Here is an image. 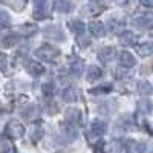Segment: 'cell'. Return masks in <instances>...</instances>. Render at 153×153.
<instances>
[{
    "label": "cell",
    "instance_id": "21",
    "mask_svg": "<svg viewBox=\"0 0 153 153\" xmlns=\"http://www.w3.org/2000/svg\"><path fill=\"white\" fill-rule=\"evenodd\" d=\"M71 72L75 75V76H80L83 74V69H84V61L83 60H74L71 63Z\"/></svg>",
    "mask_w": 153,
    "mask_h": 153
},
{
    "label": "cell",
    "instance_id": "27",
    "mask_svg": "<svg viewBox=\"0 0 153 153\" xmlns=\"http://www.w3.org/2000/svg\"><path fill=\"white\" fill-rule=\"evenodd\" d=\"M42 91H43V94H45L46 97H54V94H55V86H54L52 83H46V84H43Z\"/></svg>",
    "mask_w": 153,
    "mask_h": 153
},
{
    "label": "cell",
    "instance_id": "8",
    "mask_svg": "<svg viewBox=\"0 0 153 153\" xmlns=\"http://www.w3.org/2000/svg\"><path fill=\"white\" fill-rule=\"evenodd\" d=\"M120 65L123 68H133L136 65V58L129 52V51H123L120 54Z\"/></svg>",
    "mask_w": 153,
    "mask_h": 153
},
{
    "label": "cell",
    "instance_id": "7",
    "mask_svg": "<svg viewBox=\"0 0 153 153\" xmlns=\"http://www.w3.org/2000/svg\"><path fill=\"white\" fill-rule=\"evenodd\" d=\"M115 55H117V52H115V49L113 48H103L98 52V60L101 61V63H110V61H113V58H115Z\"/></svg>",
    "mask_w": 153,
    "mask_h": 153
},
{
    "label": "cell",
    "instance_id": "20",
    "mask_svg": "<svg viewBox=\"0 0 153 153\" xmlns=\"http://www.w3.org/2000/svg\"><path fill=\"white\" fill-rule=\"evenodd\" d=\"M68 25H69L71 31H72L74 34H76V35H81V34L84 32V29H86L84 23H83L81 20H72V22H69Z\"/></svg>",
    "mask_w": 153,
    "mask_h": 153
},
{
    "label": "cell",
    "instance_id": "34",
    "mask_svg": "<svg viewBox=\"0 0 153 153\" xmlns=\"http://www.w3.org/2000/svg\"><path fill=\"white\" fill-rule=\"evenodd\" d=\"M143 6H153V2H146V0H141Z\"/></svg>",
    "mask_w": 153,
    "mask_h": 153
},
{
    "label": "cell",
    "instance_id": "23",
    "mask_svg": "<svg viewBox=\"0 0 153 153\" xmlns=\"http://www.w3.org/2000/svg\"><path fill=\"white\" fill-rule=\"evenodd\" d=\"M112 91V84L107 83V84H101V86H97L94 89H91V94L94 95H101V94H109Z\"/></svg>",
    "mask_w": 153,
    "mask_h": 153
},
{
    "label": "cell",
    "instance_id": "4",
    "mask_svg": "<svg viewBox=\"0 0 153 153\" xmlns=\"http://www.w3.org/2000/svg\"><path fill=\"white\" fill-rule=\"evenodd\" d=\"M43 34H45V37L51 38V40L65 42V32H63V29L60 26H57V25H49V26H46Z\"/></svg>",
    "mask_w": 153,
    "mask_h": 153
},
{
    "label": "cell",
    "instance_id": "2",
    "mask_svg": "<svg viewBox=\"0 0 153 153\" xmlns=\"http://www.w3.org/2000/svg\"><path fill=\"white\" fill-rule=\"evenodd\" d=\"M55 8V3L51 2V0H40V2H35V19H45L49 17L52 9Z\"/></svg>",
    "mask_w": 153,
    "mask_h": 153
},
{
    "label": "cell",
    "instance_id": "25",
    "mask_svg": "<svg viewBox=\"0 0 153 153\" xmlns=\"http://www.w3.org/2000/svg\"><path fill=\"white\" fill-rule=\"evenodd\" d=\"M17 42H19L17 35H6L2 40V45H3V48H12V46L17 45Z\"/></svg>",
    "mask_w": 153,
    "mask_h": 153
},
{
    "label": "cell",
    "instance_id": "29",
    "mask_svg": "<svg viewBox=\"0 0 153 153\" xmlns=\"http://www.w3.org/2000/svg\"><path fill=\"white\" fill-rule=\"evenodd\" d=\"M139 107H141V112H144V113H150L152 112V103L150 101H147V100H143L141 103H139Z\"/></svg>",
    "mask_w": 153,
    "mask_h": 153
},
{
    "label": "cell",
    "instance_id": "12",
    "mask_svg": "<svg viewBox=\"0 0 153 153\" xmlns=\"http://www.w3.org/2000/svg\"><path fill=\"white\" fill-rule=\"evenodd\" d=\"M26 68H28V72L32 76H40V75L45 74V66L42 65V63H38V61H29Z\"/></svg>",
    "mask_w": 153,
    "mask_h": 153
},
{
    "label": "cell",
    "instance_id": "13",
    "mask_svg": "<svg viewBox=\"0 0 153 153\" xmlns=\"http://www.w3.org/2000/svg\"><path fill=\"white\" fill-rule=\"evenodd\" d=\"M135 42H136V35L130 31H126L120 35V43L123 46H132V45H135Z\"/></svg>",
    "mask_w": 153,
    "mask_h": 153
},
{
    "label": "cell",
    "instance_id": "33",
    "mask_svg": "<svg viewBox=\"0 0 153 153\" xmlns=\"http://www.w3.org/2000/svg\"><path fill=\"white\" fill-rule=\"evenodd\" d=\"M132 144L136 146V147H135V152H138V153H144V152L147 150L146 144H141V143H132Z\"/></svg>",
    "mask_w": 153,
    "mask_h": 153
},
{
    "label": "cell",
    "instance_id": "32",
    "mask_svg": "<svg viewBox=\"0 0 153 153\" xmlns=\"http://www.w3.org/2000/svg\"><path fill=\"white\" fill-rule=\"evenodd\" d=\"M78 43L81 45V48H86L89 43H91V37H87V35H81L78 38Z\"/></svg>",
    "mask_w": 153,
    "mask_h": 153
},
{
    "label": "cell",
    "instance_id": "1",
    "mask_svg": "<svg viewBox=\"0 0 153 153\" xmlns=\"http://www.w3.org/2000/svg\"><path fill=\"white\" fill-rule=\"evenodd\" d=\"M35 55L40 58L42 61H48V63H54L55 58L60 55L58 49H54L52 46H48V45H43L40 46L37 51H35Z\"/></svg>",
    "mask_w": 153,
    "mask_h": 153
},
{
    "label": "cell",
    "instance_id": "18",
    "mask_svg": "<svg viewBox=\"0 0 153 153\" xmlns=\"http://www.w3.org/2000/svg\"><path fill=\"white\" fill-rule=\"evenodd\" d=\"M138 54L141 57H150L153 55V42H146L138 46Z\"/></svg>",
    "mask_w": 153,
    "mask_h": 153
},
{
    "label": "cell",
    "instance_id": "5",
    "mask_svg": "<svg viewBox=\"0 0 153 153\" xmlns=\"http://www.w3.org/2000/svg\"><path fill=\"white\" fill-rule=\"evenodd\" d=\"M133 25L138 29H150V28H153V12H147V14L135 19Z\"/></svg>",
    "mask_w": 153,
    "mask_h": 153
},
{
    "label": "cell",
    "instance_id": "26",
    "mask_svg": "<svg viewBox=\"0 0 153 153\" xmlns=\"http://www.w3.org/2000/svg\"><path fill=\"white\" fill-rule=\"evenodd\" d=\"M11 23V17L6 11H2L0 9V28H8Z\"/></svg>",
    "mask_w": 153,
    "mask_h": 153
},
{
    "label": "cell",
    "instance_id": "24",
    "mask_svg": "<svg viewBox=\"0 0 153 153\" xmlns=\"http://www.w3.org/2000/svg\"><path fill=\"white\" fill-rule=\"evenodd\" d=\"M121 150H123V144L120 141H112L106 147V153H121Z\"/></svg>",
    "mask_w": 153,
    "mask_h": 153
},
{
    "label": "cell",
    "instance_id": "10",
    "mask_svg": "<svg viewBox=\"0 0 153 153\" xmlns=\"http://www.w3.org/2000/svg\"><path fill=\"white\" fill-rule=\"evenodd\" d=\"M78 98H80L78 91H76L75 87H72V86L66 87L65 91H63V100L68 101V103H76V101H78Z\"/></svg>",
    "mask_w": 153,
    "mask_h": 153
},
{
    "label": "cell",
    "instance_id": "15",
    "mask_svg": "<svg viewBox=\"0 0 153 153\" xmlns=\"http://www.w3.org/2000/svg\"><path fill=\"white\" fill-rule=\"evenodd\" d=\"M37 31H38L37 25H29V23H25V25H22V26L19 28V32H20V35H23V37H31V35H34Z\"/></svg>",
    "mask_w": 153,
    "mask_h": 153
},
{
    "label": "cell",
    "instance_id": "31",
    "mask_svg": "<svg viewBox=\"0 0 153 153\" xmlns=\"http://www.w3.org/2000/svg\"><path fill=\"white\" fill-rule=\"evenodd\" d=\"M26 110H29V112H23V115H25L26 118H32V117H35V115L38 113V110H37L35 106H29Z\"/></svg>",
    "mask_w": 153,
    "mask_h": 153
},
{
    "label": "cell",
    "instance_id": "28",
    "mask_svg": "<svg viewBox=\"0 0 153 153\" xmlns=\"http://www.w3.org/2000/svg\"><path fill=\"white\" fill-rule=\"evenodd\" d=\"M0 152L2 153H14V147H12V144L11 143H6V141H2L0 143Z\"/></svg>",
    "mask_w": 153,
    "mask_h": 153
},
{
    "label": "cell",
    "instance_id": "9",
    "mask_svg": "<svg viewBox=\"0 0 153 153\" xmlns=\"http://www.w3.org/2000/svg\"><path fill=\"white\" fill-rule=\"evenodd\" d=\"M106 129H107L106 123L101 121V120H94L92 124H91V132H92V135H95V136L104 135V133H106Z\"/></svg>",
    "mask_w": 153,
    "mask_h": 153
},
{
    "label": "cell",
    "instance_id": "11",
    "mask_svg": "<svg viewBox=\"0 0 153 153\" xmlns=\"http://www.w3.org/2000/svg\"><path fill=\"white\" fill-rule=\"evenodd\" d=\"M89 29H91L92 35L97 37V38L104 37V34H106V26L101 22H92L91 25H89Z\"/></svg>",
    "mask_w": 153,
    "mask_h": 153
},
{
    "label": "cell",
    "instance_id": "16",
    "mask_svg": "<svg viewBox=\"0 0 153 153\" xmlns=\"http://www.w3.org/2000/svg\"><path fill=\"white\" fill-rule=\"evenodd\" d=\"M55 8H57L58 12H61V14H68V12H71L75 8V5L72 2H68V0H60V2L55 3Z\"/></svg>",
    "mask_w": 153,
    "mask_h": 153
},
{
    "label": "cell",
    "instance_id": "19",
    "mask_svg": "<svg viewBox=\"0 0 153 153\" xmlns=\"http://www.w3.org/2000/svg\"><path fill=\"white\" fill-rule=\"evenodd\" d=\"M136 89H138L139 95H143V97H147V95H150V94L153 92V86H152L149 81H146V80L139 81L138 86H136Z\"/></svg>",
    "mask_w": 153,
    "mask_h": 153
},
{
    "label": "cell",
    "instance_id": "30",
    "mask_svg": "<svg viewBox=\"0 0 153 153\" xmlns=\"http://www.w3.org/2000/svg\"><path fill=\"white\" fill-rule=\"evenodd\" d=\"M84 9H86V11H89V12H87L86 16H92V14H100V11H101V9H100V8H98L97 5H94V3L87 5V6H86Z\"/></svg>",
    "mask_w": 153,
    "mask_h": 153
},
{
    "label": "cell",
    "instance_id": "14",
    "mask_svg": "<svg viewBox=\"0 0 153 153\" xmlns=\"http://www.w3.org/2000/svg\"><path fill=\"white\" fill-rule=\"evenodd\" d=\"M61 135H63V138H65V141H68V143H72L74 139H76V136H78V133H76V130L74 129L72 126H65L63 127Z\"/></svg>",
    "mask_w": 153,
    "mask_h": 153
},
{
    "label": "cell",
    "instance_id": "6",
    "mask_svg": "<svg viewBox=\"0 0 153 153\" xmlns=\"http://www.w3.org/2000/svg\"><path fill=\"white\" fill-rule=\"evenodd\" d=\"M66 118L69 121V126L71 124H83V112L80 109H68L66 112Z\"/></svg>",
    "mask_w": 153,
    "mask_h": 153
},
{
    "label": "cell",
    "instance_id": "3",
    "mask_svg": "<svg viewBox=\"0 0 153 153\" xmlns=\"http://www.w3.org/2000/svg\"><path fill=\"white\" fill-rule=\"evenodd\" d=\"M5 133L9 138L19 139V138H22L25 135V126L20 121H17V120H11V121H8V124L5 127Z\"/></svg>",
    "mask_w": 153,
    "mask_h": 153
},
{
    "label": "cell",
    "instance_id": "17",
    "mask_svg": "<svg viewBox=\"0 0 153 153\" xmlns=\"http://www.w3.org/2000/svg\"><path fill=\"white\" fill-rule=\"evenodd\" d=\"M101 76H103V71H101L98 66H89V69H87V80L89 81H97V80H100Z\"/></svg>",
    "mask_w": 153,
    "mask_h": 153
},
{
    "label": "cell",
    "instance_id": "22",
    "mask_svg": "<svg viewBox=\"0 0 153 153\" xmlns=\"http://www.w3.org/2000/svg\"><path fill=\"white\" fill-rule=\"evenodd\" d=\"M123 26H124V25H123L121 22H118V20H109L107 25H106V29L110 31L112 34H117L118 31H121Z\"/></svg>",
    "mask_w": 153,
    "mask_h": 153
}]
</instances>
